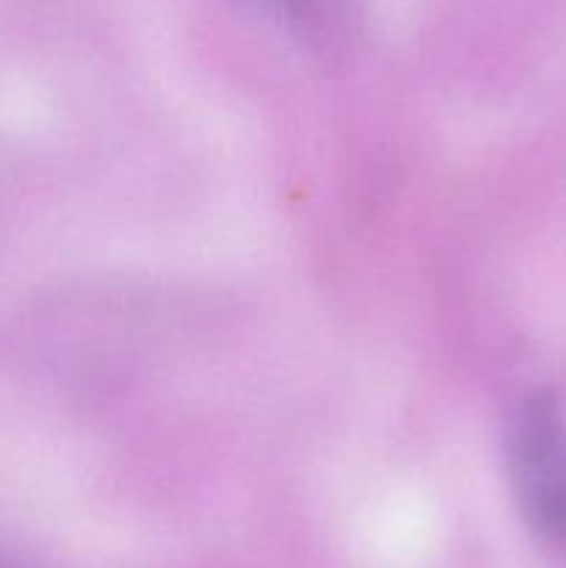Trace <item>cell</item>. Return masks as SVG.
Returning <instances> with one entry per match:
<instances>
[{"label":"cell","mask_w":566,"mask_h":568,"mask_svg":"<svg viewBox=\"0 0 566 568\" xmlns=\"http://www.w3.org/2000/svg\"><path fill=\"white\" fill-rule=\"evenodd\" d=\"M508 466L527 519L566 536V419L549 394H533L508 433Z\"/></svg>","instance_id":"cell-1"}]
</instances>
